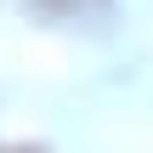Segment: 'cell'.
I'll return each instance as SVG.
<instances>
[{
    "mask_svg": "<svg viewBox=\"0 0 153 153\" xmlns=\"http://www.w3.org/2000/svg\"><path fill=\"white\" fill-rule=\"evenodd\" d=\"M102 0H28V11L51 17V23H74V17H91Z\"/></svg>",
    "mask_w": 153,
    "mask_h": 153,
    "instance_id": "cell-1",
    "label": "cell"
},
{
    "mask_svg": "<svg viewBox=\"0 0 153 153\" xmlns=\"http://www.w3.org/2000/svg\"><path fill=\"white\" fill-rule=\"evenodd\" d=\"M0 153H40V148H0Z\"/></svg>",
    "mask_w": 153,
    "mask_h": 153,
    "instance_id": "cell-2",
    "label": "cell"
}]
</instances>
